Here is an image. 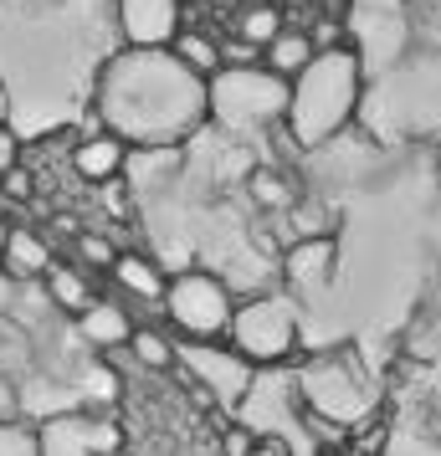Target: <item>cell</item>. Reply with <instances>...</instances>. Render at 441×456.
Segmentation results:
<instances>
[{
  "instance_id": "cell-12",
  "label": "cell",
  "mask_w": 441,
  "mask_h": 456,
  "mask_svg": "<svg viewBox=\"0 0 441 456\" xmlns=\"http://www.w3.org/2000/svg\"><path fill=\"white\" fill-rule=\"evenodd\" d=\"M128 154H134V149H128L124 139H113L108 128H98V134H87V139L72 144V169L83 175L87 185H113V180L124 175Z\"/></svg>"
},
{
  "instance_id": "cell-18",
  "label": "cell",
  "mask_w": 441,
  "mask_h": 456,
  "mask_svg": "<svg viewBox=\"0 0 441 456\" xmlns=\"http://www.w3.org/2000/svg\"><path fill=\"white\" fill-rule=\"evenodd\" d=\"M128 359L139 364V370H149V374H169L175 370V338H169L165 329H149V323H134V333H128Z\"/></svg>"
},
{
  "instance_id": "cell-32",
  "label": "cell",
  "mask_w": 441,
  "mask_h": 456,
  "mask_svg": "<svg viewBox=\"0 0 441 456\" xmlns=\"http://www.w3.org/2000/svg\"><path fill=\"white\" fill-rule=\"evenodd\" d=\"M108 456H128V452H124V446H118V452H108Z\"/></svg>"
},
{
  "instance_id": "cell-7",
  "label": "cell",
  "mask_w": 441,
  "mask_h": 456,
  "mask_svg": "<svg viewBox=\"0 0 441 456\" xmlns=\"http://www.w3.org/2000/svg\"><path fill=\"white\" fill-rule=\"evenodd\" d=\"M175 370H185L190 379H195L210 400H221V405H241V400L252 395V379H257V370L226 344V338H185V344L175 349Z\"/></svg>"
},
{
  "instance_id": "cell-9",
  "label": "cell",
  "mask_w": 441,
  "mask_h": 456,
  "mask_svg": "<svg viewBox=\"0 0 441 456\" xmlns=\"http://www.w3.org/2000/svg\"><path fill=\"white\" fill-rule=\"evenodd\" d=\"M339 272V236H303V241H288L282 251V277L293 292H323Z\"/></svg>"
},
{
  "instance_id": "cell-2",
  "label": "cell",
  "mask_w": 441,
  "mask_h": 456,
  "mask_svg": "<svg viewBox=\"0 0 441 456\" xmlns=\"http://www.w3.org/2000/svg\"><path fill=\"white\" fill-rule=\"evenodd\" d=\"M364 98V62L355 46H318L314 62L288 83V113L282 134L293 149H323L355 124Z\"/></svg>"
},
{
  "instance_id": "cell-25",
  "label": "cell",
  "mask_w": 441,
  "mask_h": 456,
  "mask_svg": "<svg viewBox=\"0 0 441 456\" xmlns=\"http://www.w3.org/2000/svg\"><path fill=\"white\" fill-rule=\"evenodd\" d=\"M16 165H21V139H16V128L11 124H0V175L16 169Z\"/></svg>"
},
{
  "instance_id": "cell-21",
  "label": "cell",
  "mask_w": 441,
  "mask_h": 456,
  "mask_svg": "<svg viewBox=\"0 0 441 456\" xmlns=\"http://www.w3.org/2000/svg\"><path fill=\"white\" fill-rule=\"evenodd\" d=\"M118 420L113 415H98V411H83V441H87V452L93 456H108V452H118L124 441H118Z\"/></svg>"
},
{
  "instance_id": "cell-20",
  "label": "cell",
  "mask_w": 441,
  "mask_h": 456,
  "mask_svg": "<svg viewBox=\"0 0 441 456\" xmlns=\"http://www.w3.org/2000/svg\"><path fill=\"white\" fill-rule=\"evenodd\" d=\"M277 31H282V16H277L273 5H252V11L241 16V26H236V37L252 46V52H262V46L273 42Z\"/></svg>"
},
{
  "instance_id": "cell-6",
  "label": "cell",
  "mask_w": 441,
  "mask_h": 456,
  "mask_svg": "<svg viewBox=\"0 0 441 456\" xmlns=\"http://www.w3.org/2000/svg\"><path fill=\"white\" fill-rule=\"evenodd\" d=\"M159 308H165L169 329L180 333V338H226L236 297L210 267H185L165 282Z\"/></svg>"
},
{
  "instance_id": "cell-23",
  "label": "cell",
  "mask_w": 441,
  "mask_h": 456,
  "mask_svg": "<svg viewBox=\"0 0 441 456\" xmlns=\"http://www.w3.org/2000/svg\"><path fill=\"white\" fill-rule=\"evenodd\" d=\"M0 456H37V426L26 415L0 420Z\"/></svg>"
},
{
  "instance_id": "cell-19",
  "label": "cell",
  "mask_w": 441,
  "mask_h": 456,
  "mask_svg": "<svg viewBox=\"0 0 441 456\" xmlns=\"http://www.w3.org/2000/svg\"><path fill=\"white\" fill-rule=\"evenodd\" d=\"M247 190H252V200L262 210H293L298 206L293 180H288L282 169H273V165H257L252 175H247Z\"/></svg>"
},
{
  "instance_id": "cell-3",
  "label": "cell",
  "mask_w": 441,
  "mask_h": 456,
  "mask_svg": "<svg viewBox=\"0 0 441 456\" xmlns=\"http://www.w3.org/2000/svg\"><path fill=\"white\" fill-rule=\"evenodd\" d=\"M298 395H303V411L329 420V426H359L375 411V385L359 364L355 349H323L314 359L298 364Z\"/></svg>"
},
{
  "instance_id": "cell-10",
  "label": "cell",
  "mask_w": 441,
  "mask_h": 456,
  "mask_svg": "<svg viewBox=\"0 0 441 456\" xmlns=\"http://www.w3.org/2000/svg\"><path fill=\"white\" fill-rule=\"evenodd\" d=\"M72 323H78V338H83L87 349L113 354V349H124L128 344V333H134V313H128L118 297H93Z\"/></svg>"
},
{
  "instance_id": "cell-13",
  "label": "cell",
  "mask_w": 441,
  "mask_h": 456,
  "mask_svg": "<svg viewBox=\"0 0 441 456\" xmlns=\"http://www.w3.org/2000/svg\"><path fill=\"white\" fill-rule=\"evenodd\" d=\"M108 277H113V288H124L139 303H159L165 297V282H169V272L154 256H144V251H118L108 262Z\"/></svg>"
},
{
  "instance_id": "cell-15",
  "label": "cell",
  "mask_w": 441,
  "mask_h": 456,
  "mask_svg": "<svg viewBox=\"0 0 441 456\" xmlns=\"http://www.w3.org/2000/svg\"><path fill=\"white\" fill-rule=\"evenodd\" d=\"M314 52H318V42L308 37V31H298V26H282V31H277L273 42H267L262 52H257V62L267 67V72H277L282 83H293L298 72H303V67L314 62Z\"/></svg>"
},
{
  "instance_id": "cell-11",
  "label": "cell",
  "mask_w": 441,
  "mask_h": 456,
  "mask_svg": "<svg viewBox=\"0 0 441 456\" xmlns=\"http://www.w3.org/2000/svg\"><path fill=\"white\" fill-rule=\"evenodd\" d=\"M57 256H52V241H46L37 226H16L5 231V251H0V272L21 288V282H42V272L52 267Z\"/></svg>"
},
{
  "instance_id": "cell-8",
  "label": "cell",
  "mask_w": 441,
  "mask_h": 456,
  "mask_svg": "<svg viewBox=\"0 0 441 456\" xmlns=\"http://www.w3.org/2000/svg\"><path fill=\"white\" fill-rule=\"evenodd\" d=\"M113 5L124 46H169V37L185 26V0H113Z\"/></svg>"
},
{
  "instance_id": "cell-30",
  "label": "cell",
  "mask_w": 441,
  "mask_h": 456,
  "mask_svg": "<svg viewBox=\"0 0 441 456\" xmlns=\"http://www.w3.org/2000/svg\"><path fill=\"white\" fill-rule=\"evenodd\" d=\"M364 5H375V11H396V5H405V0H364Z\"/></svg>"
},
{
  "instance_id": "cell-29",
  "label": "cell",
  "mask_w": 441,
  "mask_h": 456,
  "mask_svg": "<svg viewBox=\"0 0 441 456\" xmlns=\"http://www.w3.org/2000/svg\"><path fill=\"white\" fill-rule=\"evenodd\" d=\"M0 124H11V93H5V83H0Z\"/></svg>"
},
{
  "instance_id": "cell-16",
  "label": "cell",
  "mask_w": 441,
  "mask_h": 456,
  "mask_svg": "<svg viewBox=\"0 0 441 456\" xmlns=\"http://www.w3.org/2000/svg\"><path fill=\"white\" fill-rule=\"evenodd\" d=\"M165 52H169L180 67H190L195 77H216V72L226 67V62H221V42H216L210 31H195V26H180V31L169 37Z\"/></svg>"
},
{
  "instance_id": "cell-26",
  "label": "cell",
  "mask_w": 441,
  "mask_h": 456,
  "mask_svg": "<svg viewBox=\"0 0 441 456\" xmlns=\"http://www.w3.org/2000/svg\"><path fill=\"white\" fill-rule=\"evenodd\" d=\"M16 415H21V390H16V379L0 374V420H16Z\"/></svg>"
},
{
  "instance_id": "cell-5",
  "label": "cell",
  "mask_w": 441,
  "mask_h": 456,
  "mask_svg": "<svg viewBox=\"0 0 441 456\" xmlns=\"http://www.w3.org/2000/svg\"><path fill=\"white\" fill-rule=\"evenodd\" d=\"M226 344H232L252 370H273L288 364L303 344V323H298V303L288 292H257L247 303L232 308L226 323Z\"/></svg>"
},
{
  "instance_id": "cell-4",
  "label": "cell",
  "mask_w": 441,
  "mask_h": 456,
  "mask_svg": "<svg viewBox=\"0 0 441 456\" xmlns=\"http://www.w3.org/2000/svg\"><path fill=\"white\" fill-rule=\"evenodd\" d=\"M282 113H288V83L262 62L221 67L216 77H206V124L257 134V128H282Z\"/></svg>"
},
{
  "instance_id": "cell-24",
  "label": "cell",
  "mask_w": 441,
  "mask_h": 456,
  "mask_svg": "<svg viewBox=\"0 0 441 456\" xmlns=\"http://www.w3.org/2000/svg\"><path fill=\"white\" fill-rule=\"evenodd\" d=\"M0 190H5L11 200H31V195H37V180H31V169L26 165H16V169L0 175Z\"/></svg>"
},
{
  "instance_id": "cell-28",
  "label": "cell",
  "mask_w": 441,
  "mask_h": 456,
  "mask_svg": "<svg viewBox=\"0 0 441 456\" xmlns=\"http://www.w3.org/2000/svg\"><path fill=\"white\" fill-rule=\"evenodd\" d=\"M257 436L252 431H241V426H232V431H226V441H221V446H226V456H247V446H252Z\"/></svg>"
},
{
  "instance_id": "cell-22",
  "label": "cell",
  "mask_w": 441,
  "mask_h": 456,
  "mask_svg": "<svg viewBox=\"0 0 441 456\" xmlns=\"http://www.w3.org/2000/svg\"><path fill=\"white\" fill-rule=\"evenodd\" d=\"M72 251H78V267L83 272H108V262L118 256V247L108 236H98V231H78L72 236Z\"/></svg>"
},
{
  "instance_id": "cell-1",
  "label": "cell",
  "mask_w": 441,
  "mask_h": 456,
  "mask_svg": "<svg viewBox=\"0 0 441 456\" xmlns=\"http://www.w3.org/2000/svg\"><path fill=\"white\" fill-rule=\"evenodd\" d=\"M93 108L128 149H175L206 128V77L180 67L165 46H124L98 72Z\"/></svg>"
},
{
  "instance_id": "cell-17",
  "label": "cell",
  "mask_w": 441,
  "mask_h": 456,
  "mask_svg": "<svg viewBox=\"0 0 441 456\" xmlns=\"http://www.w3.org/2000/svg\"><path fill=\"white\" fill-rule=\"evenodd\" d=\"M37 456H93L83 441V411L46 415L37 426Z\"/></svg>"
},
{
  "instance_id": "cell-31",
  "label": "cell",
  "mask_w": 441,
  "mask_h": 456,
  "mask_svg": "<svg viewBox=\"0 0 441 456\" xmlns=\"http://www.w3.org/2000/svg\"><path fill=\"white\" fill-rule=\"evenodd\" d=\"M5 231H11V216L0 210V251H5Z\"/></svg>"
},
{
  "instance_id": "cell-27",
  "label": "cell",
  "mask_w": 441,
  "mask_h": 456,
  "mask_svg": "<svg viewBox=\"0 0 441 456\" xmlns=\"http://www.w3.org/2000/svg\"><path fill=\"white\" fill-rule=\"evenodd\" d=\"M247 456H293V452H288L282 436H257L252 446H247Z\"/></svg>"
},
{
  "instance_id": "cell-14",
  "label": "cell",
  "mask_w": 441,
  "mask_h": 456,
  "mask_svg": "<svg viewBox=\"0 0 441 456\" xmlns=\"http://www.w3.org/2000/svg\"><path fill=\"white\" fill-rule=\"evenodd\" d=\"M42 292H46V303H52V308L72 313V318L98 297V292H93V272H83L78 262H52V267L42 272Z\"/></svg>"
}]
</instances>
